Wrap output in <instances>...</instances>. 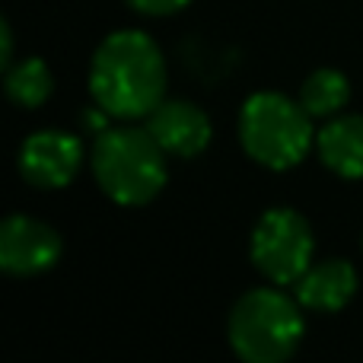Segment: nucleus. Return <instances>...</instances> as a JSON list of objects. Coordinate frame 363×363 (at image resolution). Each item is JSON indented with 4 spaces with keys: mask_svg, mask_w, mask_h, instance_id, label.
Wrapping results in <instances>:
<instances>
[{
    "mask_svg": "<svg viewBox=\"0 0 363 363\" xmlns=\"http://www.w3.org/2000/svg\"><path fill=\"white\" fill-rule=\"evenodd\" d=\"M166 57L140 29H118L96 48L89 64V93L112 118H147L166 99Z\"/></svg>",
    "mask_w": 363,
    "mask_h": 363,
    "instance_id": "obj_1",
    "label": "nucleus"
},
{
    "mask_svg": "<svg viewBox=\"0 0 363 363\" xmlns=\"http://www.w3.org/2000/svg\"><path fill=\"white\" fill-rule=\"evenodd\" d=\"M166 157L169 153L147 128L121 125L96 134L89 166L99 188L115 204L144 207L166 188V179H169Z\"/></svg>",
    "mask_w": 363,
    "mask_h": 363,
    "instance_id": "obj_2",
    "label": "nucleus"
},
{
    "mask_svg": "<svg viewBox=\"0 0 363 363\" xmlns=\"http://www.w3.org/2000/svg\"><path fill=\"white\" fill-rule=\"evenodd\" d=\"M300 300L274 287H255L236 300L226 319V338L245 363H284L306 335Z\"/></svg>",
    "mask_w": 363,
    "mask_h": 363,
    "instance_id": "obj_3",
    "label": "nucleus"
},
{
    "mask_svg": "<svg viewBox=\"0 0 363 363\" xmlns=\"http://www.w3.org/2000/svg\"><path fill=\"white\" fill-rule=\"evenodd\" d=\"M239 144L245 157L264 169H294L313 147V115L300 106V99L255 93L239 112Z\"/></svg>",
    "mask_w": 363,
    "mask_h": 363,
    "instance_id": "obj_4",
    "label": "nucleus"
},
{
    "mask_svg": "<svg viewBox=\"0 0 363 363\" xmlns=\"http://www.w3.org/2000/svg\"><path fill=\"white\" fill-rule=\"evenodd\" d=\"M313 226L294 207H271L252 230V264L277 287H294L313 264Z\"/></svg>",
    "mask_w": 363,
    "mask_h": 363,
    "instance_id": "obj_5",
    "label": "nucleus"
},
{
    "mask_svg": "<svg viewBox=\"0 0 363 363\" xmlns=\"http://www.w3.org/2000/svg\"><path fill=\"white\" fill-rule=\"evenodd\" d=\"M64 242L55 226L26 213H13L0 223V268L13 277H35L61 262Z\"/></svg>",
    "mask_w": 363,
    "mask_h": 363,
    "instance_id": "obj_6",
    "label": "nucleus"
},
{
    "mask_svg": "<svg viewBox=\"0 0 363 363\" xmlns=\"http://www.w3.org/2000/svg\"><path fill=\"white\" fill-rule=\"evenodd\" d=\"M83 166V144L67 131H35L19 147V176L32 188H67Z\"/></svg>",
    "mask_w": 363,
    "mask_h": 363,
    "instance_id": "obj_7",
    "label": "nucleus"
},
{
    "mask_svg": "<svg viewBox=\"0 0 363 363\" xmlns=\"http://www.w3.org/2000/svg\"><path fill=\"white\" fill-rule=\"evenodd\" d=\"M147 131L176 160H194L207 150L213 138V125L204 115V108H198L188 99H163L147 115Z\"/></svg>",
    "mask_w": 363,
    "mask_h": 363,
    "instance_id": "obj_8",
    "label": "nucleus"
},
{
    "mask_svg": "<svg viewBox=\"0 0 363 363\" xmlns=\"http://www.w3.org/2000/svg\"><path fill=\"white\" fill-rule=\"evenodd\" d=\"M357 268L347 258H325L309 264L306 274L294 284V296L309 313H341L357 294Z\"/></svg>",
    "mask_w": 363,
    "mask_h": 363,
    "instance_id": "obj_9",
    "label": "nucleus"
},
{
    "mask_svg": "<svg viewBox=\"0 0 363 363\" xmlns=\"http://www.w3.org/2000/svg\"><path fill=\"white\" fill-rule=\"evenodd\" d=\"M315 150L325 169L341 179H363V115H335L315 134Z\"/></svg>",
    "mask_w": 363,
    "mask_h": 363,
    "instance_id": "obj_10",
    "label": "nucleus"
},
{
    "mask_svg": "<svg viewBox=\"0 0 363 363\" xmlns=\"http://www.w3.org/2000/svg\"><path fill=\"white\" fill-rule=\"evenodd\" d=\"M300 106L306 108L313 118H335L341 115V108L351 102V83L341 70H332V67H322V70H313V74L303 80L300 86Z\"/></svg>",
    "mask_w": 363,
    "mask_h": 363,
    "instance_id": "obj_11",
    "label": "nucleus"
},
{
    "mask_svg": "<svg viewBox=\"0 0 363 363\" xmlns=\"http://www.w3.org/2000/svg\"><path fill=\"white\" fill-rule=\"evenodd\" d=\"M4 89L10 102H16L19 108H38L48 102L55 80H51V70L42 57H23L19 64L6 67Z\"/></svg>",
    "mask_w": 363,
    "mask_h": 363,
    "instance_id": "obj_12",
    "label": "nucleus"
},
{
    "mask_svg": "<svg viewBox=\"0 0 363 363\" xmlns=\"http://www.w3.org/2000/svg\"><path fill=\"white\" fill-rule=\"evenodd\" d=\"M138 13H147V16H169V13L185 10L191 0H128Z\"/></svg>",
    "mask_w": 363,
    "mask_h": 363,
    "instance_id": "obj_13",
    "label": "nucleus"
},
{
    "mask_svg": "<svg viewBox=\"0 0 363 363\" xmlns=\"http://www.w3.org/2000/svg\"><path fill=\"white\" fill-rule=\"evenodd\" d=\"M0 64H4V67L13 64V29L6 19L0 23Z\"/></svg>",
    "mask_w": 363,
    "mask_h": 363,
    "instance_id": "obj_14",
    "label": "nucleus"
}]
</instances>
